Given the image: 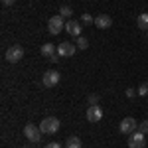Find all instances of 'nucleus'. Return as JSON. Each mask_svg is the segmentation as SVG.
Returning a JSON list of instances; mask_svg holds the SVG:
<instances>
[{
  "label": "nucleus",
  "instance_id": "1",
  "mask_svg": "<svg viewBox=\"0 0 148 148\" xmlns=\"http://www.w3.org/2000/svg\"><path fill=\"white\" fill-rule=\"evenodd\" d=\"M40 128H42V132L44 134H57L59 132V128H61V123H59V119L56 116H46L42 123H40Z\"/></svg>",
  "mask_w": 148,
  "mask_h": 148
},
{
  "label": "nucleus",
  "instance_id": "2",
  "mask_svg": "<svg viewBox=\"0 0 148 148\" xmlns=\"http://www.w3.org/2000/svg\"><path fill=\"white\" fill-rule=\"evenodd\" d=\"M24 136L28 138V142H40L42 140V136H44V132H42V128L40 126H36V125H28L24 126Z\"/></svg>",
  "mask_w": 148,
  "mask_h": 148
},
{
  "label": "nucleus",
  "instance_id": "3",
  "mask_svg": "<svg viewBox=\"0 0 148 148\" xmlns=\"http://www.w3.org/2000/svg\"><path fill=\"white\" fill-rule=\"evenodd\" d=\"M47 30H49V34L51 36H57L61 30H65V20H63V16H51L49 18V22H47Z\"/></svg>",
  "mask_w": 148,
  "mask_h": 148
},
{
  "label": "nucleus",
  "instance_id": "4",
  "mask_svg": "<svg viewBox=\"0 0 148 148\" xmlns=\"http://www.w3.org/2000/svg\"><path fill=\"white\" fill-rule=\"evenodd\" d=\"M119 130L123 132V134H132V132H136L138 130V123L132 119V116H125L123 121H121V125H119Z\"/></svg>",
  "mask_w": 148,
  "mask_h": 148
},
{
  "label": "nucleus",
  "instance_id": "5",
  "mask_svg": "<svg viewBox=\"0 0 148 148\" xmlns=\"http://www.w3.org/2000/svg\"><path fill=\"white\" fill-rule=\"evenodd\" d=\"M59 79H61L59 71H56V69H49V71H46V73H44V77H42V83H44V87L51 89V87H56L57 83H59Z\"/></svg>",
  "mask_w": 148,
  "mask_h": 148
},
{
  "label": "nucleus",
  "instance_id": "6",
  "mask_svg": "<svg viewBox=\"0 0 148 148\" xmlns=\"http://www.w3.org/2000/svg\"><path fill=\"white\" fill-rule=\"evenodd\" d=\"M20 59H24V47L22 46H10L6 49V61L18 63Z\"/></svg>",
  "mask_w": 148,
  "mask_h": 148
},
{
  "label": "nucleus",
  "instance_id": "7",
  "mask_svg": "<svg viewBox=\"0 0 148 148\" xmlns=\"http://www.w3.org/2000/svg\"><path fill=\"white\" fill-rule=\"evenodd\" d=\"M103 109L99 107V105H89L87 107V121L89 123H101V119H103Z\"/></svg>",
  "mask_w": 148,
  "mask_h": 148
},
{
  "label": "nucleus",
  "instance_id": "8",
  "mask_svg": "<svg viewBox=\"0 0 148 148\" xmlns=\"http://www.w3.org/2000/svg\"><path fill=\"white\" fill-rule=\"evenodd\" d=\"M146 146V134L142 132H132L130 138H128V148H144Z\"/></svg>",
  "mask_w": 148,
  "mask_h": 148
},
{
  "label": "nucleus",
  "instance_id": "9",
  "mask_svg": "<svg viewBox=\"0 0 148 148\" xmlns=\"http://www.w3.org/2000/svg\"><path fill=\"white\" fill-rule=\"evenodd\" d=\"M75 44H71V42H61L59 46H57V56L59 57H71L75 56Z\"/></svg>",
  "mask_w": 148,
  "mask_h": 148
},
{
  "label": "nucleus",
  "instance_id": "10",
  "mask_svg": "<svg viewBox=\"0 0 148 148\" xmlns=\"http://www.w3.org/2000/svg\"><path fill=\"white\" fill-rule=\"evenodd\" d=\"M65 32L73 38H79L81 36V22L79 20H67L65 22Z\"/></svg>",
  "mask_w": 148,
  "mask_h": 148
},
{
  "label": "nucleus",
  "instance_id": "11",
  "mask_svg": "<svg viewBox=\"0 0 148 148\" xmlns=\"http://www.w3.org/2000/svg\"><path fill=\"white\" fill-rule=\"evenodd\" d=\"M95 26L101 28V30H109V28L113 26V18H111L109 14H99V16L95 18Z\"/></svg>",
  "mask_w": 148,
  "mask_h": 148
},
{
  "label": "nucleus",
  "instance_id": "12",
  "mask_svg": "<svg viewBox=\"0 0 148 148\" xmlns=\"http://www.w3.org/2000/svg\"><path fill=\"white\" fill-rule=\"evenodd\" d=\"M53 53H57V46H53V44H44L42 46V56L44 57H51Z\"/></svg>",
  "mask_w": 148,
  "mask_h": 148
},
{
  "label": "nucleus",
  "instance_id": "13",
  "mask_svg": "<svg viewBox=\"0 0 148 148\" xmlns=\"http://www.w3.org/2000/svg\"><path fill=\"white\" fill-rule=\"evenodd\" d=\"M136 24H138V28H140V30H144V32H148V12H142V14L138 16Z\"/></svg>",
  "mask_w": 148,
  "mask_h": 148
},
{
  "label": "nucleus",
  "instance_id": "14",
  "mask_svg": "<svg viewBox=\"0 0 148 148\" xmlns=\"http://www.w3.org/2000/svg\"><path fill=\"white\" fill-rule=\"evenodd\" d=\"M81 138L79 136H69L67 142H65V148H81Z\"/></svg>",
  "mask_w": 148,
  "mask_h": 148
},
{
  "label": "nucleus",
  "instance_id": "15",
  "mask_svg": "<svg viewBox=\"0 0 148 148\" xmlns=\"http://www.w3.org/2000/svg\"><path fill=\"white\" fill-rule=\"evenodd\" d=\"M75 46H77V49H87V47H89V40L83 38V36H79L77 42H75Z\"/></svg>",
  "mask_w": 148,
  "mask_h": 148
},
{
  "label": "nucleus",
  "instance_id": "16",
  "mask_svg": "<svg viewBox=\"0 0 148 148\" xmlns=\"http://www.w3.org/2000/svg\"><path fill=\"white\" fill-rule=\"evenodd\" d=\"M71 14H73V10H71L69 6H61V8H59V16H63V18H69V20H71Z\"/></svg>",
  "mask_w": 148,
  "mask_h": 148
},
{
  "label": "nucleus",
  "instance_id": "17",
  "mask_svg": "<svg viewBox=\"0 0 148 148\" xmlns=\"http://www.w3.org/2000/svg\"><path fill=\"white\" fill-rule=\"evenodd\" d=\"M93 22H95V18H93L89 12H83L81 14V24H93Z\"/></svg>",
  "mask_w": 148,
  "mask_h": 148
},
{
  "label": "nucleus",
  "instance_id": "18",
  "mask_svg": "<svg viewBox=\"0 0 148 148\" xmlns=\"http://www.w3.org/2000/svg\"><path fill=\"white\" fill-rule=\"evenodd\" d=\"M138 95H140V97H148V83H142V85L138 87Z\"/></svg>",
  "mask_w": 148,
  "mask_h": 148
},
{
  "label": "nucleus",
  "instance_id": "19",
  "mask_svg": "<svg viewBox=\"0 0 148 148\" xmlns=\"http://www.w3.org/2000/svg\"><path fill=\"white\" fill-rule=\"evenodd\" d=\"M138 132H142V134H148V121H142V123H138Z\"/></svg>",
  "mask_w": 148,
  "mask_h": 148
},
{
  "label": "nucleus",
  "instance_id": "20",
  "mask_svg": "<svg viewBox=\"0 0 148 148\" xmlns=\"http://www.w3.org/2000/svg\"><path fill=\"white\" fill-rule=\"evenodd\" d=\"M87 101H89V105H99V97L97 95H89Z\"/></svg>",
  "mask_w": 148,
  "mask_h": 148
},
{
  "label": "nucleus",
  "instance_id": "21",
  "mask_svg": "<svg viewBox=\"0 0 148 148\" xmlns=\"http://www.w3.org/2000/svg\"><path fill=\"white\" fill-rule=\"evenodd\" d=\"M134 95H136V89H132V87H128V89H126V97H128V99H132Z\"/></svg>",
  "mask_w": 148,
  "mask_h": 148
},
{
  "label": "nucleus",
  "instance_id": "22",
  "mask_svg": "<svg viewBox=\"0 0 148 148\" xmlns=\"http://www.w3.org/2000/svg\"><path fill=\"white\" fill-rule=\"evenodd\" d=\"M46 148H61V144H59V142H49Z\"/></svg>",
  "mask_w": 148,
  "mask_h": 148
},
{
  "label": "nucleus",
  "instance_id": "23",
  "mask_svg": "<svg viewBox=\"0 0 148 148\" xmlns=\"http://www.w3.org/2000/svg\"><path fill=\"white\" fill-rule=\"evenodd\" d=\"M49 61H53V63H57V61H59V56H57V53H53V56L49 57Z\"/></svg>",
  "mask_w": 148,
  "mask_h": 148
},
{
  "label": "nucleus",
  "instance_id": "24",
  "mask_svg": "<svg viewBox=\"0 0 148 148\" xmlns=\"http://www.w3.org/2000/svg\"><path fill=\"white\" fill-rule=\"evenodd\" d=\"M14 2H16V0H2V4H4V6H12Z\"/></svg>",
  "mask_w": 148,
  "mask_h": 148
},
{
  "label": "nucleus",
  "instance_id": "25",
  "mask_svg": "<svg viewBox=\"0 0 148 148\" xmlns=\"http://www.w3.org/2000/svg\"><path fill=\"white\" fill-rule=\"evenodd\" d=\"M32 144H34V142H32ZM32 144H26V148H34V146H32Z\"/></svg>",
  "mask_w": 148,
  "mask_h": 148
},
{
  "label": "nucleus",
  "instance_id": "26",
  "mask_svg": "<svg viewBox=\"0 0 148 148\" xmlns=\"http://www.w3.org/2000/svg\"><path fill=\"white\" fill-rule=\"evenodd\" d=\"M146 38H148V32H146Z\"/></svg>",
  "mask_w": 148,
  "mask_h": 148
}]
</instances>
